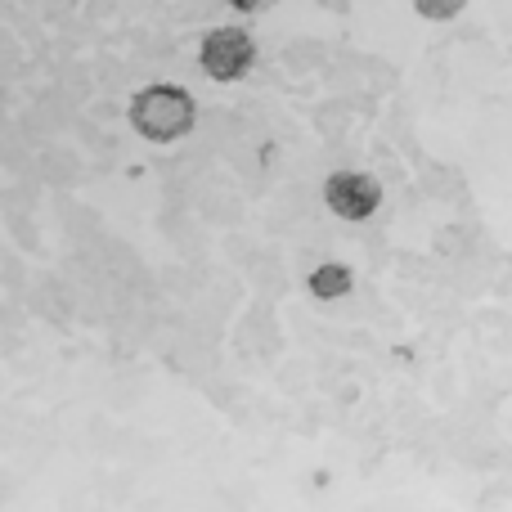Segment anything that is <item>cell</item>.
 I'll return each mask as SVG.
<instances>
[{
  "mask_svg": "<svg viewBox=\"0 0 512 512\" xmlns=\"http://www.w3.org/2000/svg\"><path fill=\"white\" fill-rule=\"evenodd\" d=\"M198 122V104L185 86L171 81H153V86L135 90L131 95V126L153 144H176L194 131Z\"/></svg>",
  "mask_w": 512,
  "mask_h": 512,
  "instance_id": "cell-1",
  "label": "cell"
},
{
  "mask_svg": "<svg viewBox=\"0 0 512 512\" xmlns=\"http://www.w3.org/2000/svg\"><path fill=\"white\" fill-rule=\"evenodd\" d=\"M198 63L212 81H243L256 68V41L243 27H212L198 45Z\"/></svg>",
  "mask_w": 512,
  "mask_h": 512,
  "instance_id": "cell-2",
  "label": "cell"
},
{
  "mask_svg": "<svg viewBox=\"0 0 512 512\" xmlns=\"http://www.w3.org/2000/svg\"><path fill=\"white\" fill-rule=\"evenodd\" d=\"M324 207L337 216V221H369L382 207V185L369 171L342 167L324 180Z\"/></svg>",
  "mask_w": 512,
  "mask_h": 512,
  "instance_id": "cell-3",
  "label": "cell"
},
{
  "mask_svg": "<svg viewBox=\"0 0 512 512\" xmlns=\"http://www.w3.org/2000/svg\"><path fill=\"white\" fill-rule=\"evenodd\" d=\"M306 288L315 301H342L355 292V270L346 261H319L315 270L306 274Z\"/></svg>",
  "mask_w": 512,
  "mask_h": 512,
  "instance_id": "cell-4",
  "label": "cell"
},
{
  "mask_svg": "<svg viewBox=\"0 0 512 512\" xmlns=\"http://www.w3.org/2000/svg\"><path fill=\"white\" fill-rule=\"evenodd\" d=\"M463 5H468V0H414V9L423 18H432V23H450V18H459Z\"/></svg>",
  "mask_w": 512,
  "mask_h": 512,
  "instance_id": "cell-5",
  "label": "cell"
},
{
  "mask_svg": "<svg viewBox=\"0 0 512 512\" xmlns=\"http://www.w3.org/2000/svg\"><path fill=\"white\" fill-rule=\"evenodd\" d=\"M230 9H239V14H256V9L265 5V0H225Z\"/></svg>",
  "mask_w": 512,
  "mask_h": 512,
  "instance_id": "cell-6",
  "label": "cell"
}]
</instances>
